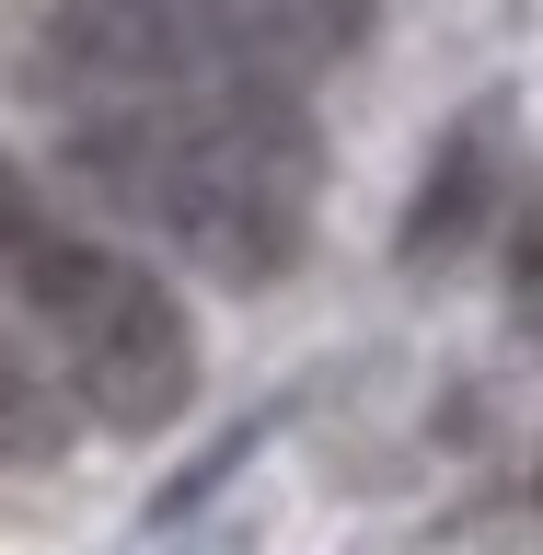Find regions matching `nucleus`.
I'll return each instance as SVG.
<instances>
[{
	"label": "nucleus",
	"mask_w": 543,
	"mask_h": 555,
	"mask_svg": "<svg viewBox=\"0 0 543 555\" xmlns=\"http://www.w3.org/2000/svg\"><path fill=\"white\" fill-rule=\"evenodd\" d=\"M69 173L104 208L185 243L208 278L255 289L301 255L324 151L277 81H208L163 104H69Z\"/></svg>",
	"instance_id": "obj_1"
},
{
	"label": "nucleus",
	"mask_w": 543,
	"mask_h": 555,
	"mask_svg": "<svg viewBox=\"0 0 543 555\" xmlns=\"http://www.w3.org/2000/svg\"><path fill=\"white\" fill-rule=\"evenodd\" d=\"M208 24H220V59L243 81H277V93H301L312 69H336L371 24V0H208Z\"/></svg>",
	"instance_id": "obj_4"
},
{
	"label": "nucleus",
	"mask_w": 543,
	"mask_h": 555,
	"mask_svg": "<svg viewBox=\"0 0 543 555\" xmlns=\"http://www.w3.org/2000/svg\"><path fill=\"white\" fill-rule=\"evenodd\" d=\"M12 289H24L35 336L59 347L81 416H104V428H163V416H185V393H197V336H185V312H173V289L151 267H128V255L93 243V232L24 220Z\"/></svg>",
	"instance_id": "obj_2"
},
{
	"label": "nucleus",
	"mask_w": 543,
	"mask_h": 555,
	"mask_svg": "<svg viewBox=\"0 0 543 555\" xmlns=\"http://www.w3.org/2000/svg\"><path fill=\"white\" fill-rule=\"evenodd\" d=\"M35 59H47V93L59 104H163V93L243 81L220 59L208 0H47Z\"/></svg>",
	"instance_id": "obj_3"
},
{
	"label": "nucleus",
	"mask_w": 543,
	"mask_h": 555,
	"mask_svg": "<svg viewBox=\"0 0 543 555\" xmlns=\"http://www.w3.org/2000/svg\"><path fill=\"white\" fill-rule=\"evenodd\" d=\"M509 301H520V324H543V208L520 220V243H509Z\"/></svg>",
	"instance_id": "obj_5"
}]
</instances>
